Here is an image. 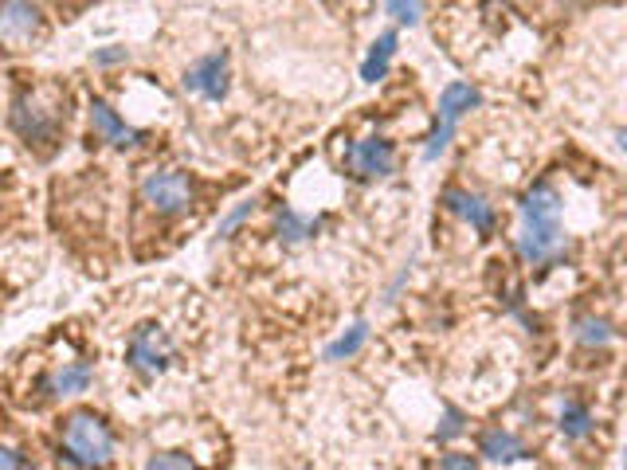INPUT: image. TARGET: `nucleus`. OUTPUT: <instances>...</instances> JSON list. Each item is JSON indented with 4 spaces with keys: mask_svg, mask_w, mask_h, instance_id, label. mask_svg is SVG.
<instances>
[{
    "mask_svg": "<svg viewBox=\"0 0 627 470\" xmlns=\"http://www.w3.org/2000/svg\"><path fill=\"white\" fill-rule=\"evenodd\" d=\"M60 450L71 467L79 470H102L114 459V431L102 416L95 411H75L63 420L60 431Z\"/></svg>",
    "mask_w": 627,
    "mask_h": 470,
    "instance_id": "nucleus-1",
    "label": "nucleus"
},
{
    "mask_svg": "<svg viewBox=\"0 0 627 470\" xmlns=\"http://www.w3.org/2000/svg\"><path fill=\"white\" fill-rule=\"evenodd\" d=\"M141 204H150L158 216H185L197 204V185L180 169H150L138 185Z\"/></svg>",
    "mask_w": 627,
    "mask_h": 470,
    "instance_id": "nucleus-2",
    "label": "nucleus"
},
{
    "mask_svg": "<svg viewBox=\"0 0 627 470\" xmlns=\"http://www.w3.org/2000/svg\"><path fill=\"white\" fill-rule=\"evenodd\" d=\"M173 353H177V345H173L170 330L158 321H141L138 330H130V338H126V365L138 377H161L173 365Z\"/></svg>",
    "mask_w": 627,
    "mask_h": 470,
    "instance_id": "nucleus-3",
    "label": "nucleus"
},
{
    "mask_svg": "<svg viewBox=\"0 0 627 470\" xmlns=\"http://www.w3.org/2000/svg\"><path fill=\"white\" fill-rule=\"evenodd\" d=\"M12 130L21 134L28 145H36V150H51L55 145V138H60L63 130V111H55V106H43L36 94H28V90H21L16 99H12Z\"/></svg>",
    "mask_w": 627,
    "mask_h": 470,
    "instance_id": "nucleus-4",
    "label": "nucleus"
},
{
    "mask_svg": "<svg viewBox=\"0 0 627 470\" xmlns=\"http://www.w3.org/2000/svg\"><path fill=\"white\" fill-rule=\"evenodd\" d=\"M341 169L353 180H385L397 169V145L389 138H358L346 141V153H341Z\"/></svg>",
    "mask_w": 627,
    "mask_h": 470,
    "instance_id": "nucleus-5",
    "label": "nucleus"
},
{
    "mask_svg": "<svg viewBox=\"0 0 627 470\" xmlns=\"http://www.w3.org/2000/svg\"><path fill=\"white\" fill-rule=\"evenodd\" d=\"M43 12L36 0H0V43L24 51L43 40Z\"/></svg>",
    "mask_w": 627,
    "mask_h": 470,
    "instance_id": "nucleus-6",
    "label": "nucleus"
},
{
    "mask_svg": "<svg viewBox=\"0 0 627 470\" xmlns=\"http://www.w3.org/2000/svg\"><path fill=\"white\" fill-rule=\"evenodd\" d=\"M514 247L526 267H553L568 255V236L561 224H522Z\"/></svg>",
    "mask_w": 627,
    "mask_h": 470,
    "instance_id": "nucleus-7",
    "label": "nucleus"
},
{
    "mask_svg": "<svg viewBox=\"0 0 627 470\" xmlns=\"http://www.w3.org/2000/svg\"><path fill=\"white\" fill-rule=\"evenodd\" d=\"M231 87V60L228 51H209L200 55L189 71H185V90L189 94H200L204 102H224Z\"/></svg>",
    "mask_w": 627,
    "mask_h": 470,
    "instance_id": "nucleus-8",
    "label": "nucleus"
},
{
    "mask_svg": "<svg viewBox=\"0 0 627 470\" xmlns=\"http://www.w3.org/2000/svg\"><path fill=\"white\" fill-rule=\"evenodd\" d=\"M443 208H448L451 216H459L463 224H471V228H475L482 240L498 231V208L487 201V196H478V192L448 189V192H443Z\"/></svg>",
    "mask_w": 627,
    "mask_h": 470,
    "instance_id": "nucleus-9",
    "label": "nucleus"
},
{
    "mask_svg": "<svg viewBox=\"0 0 627 470\" xmlns=\"http://www.w3.org/2000/svg\"><path fill=\"white\" fill-rule=\"evenodd\" d=\"M90 130H95L99 141H106L110 150H138L141 141H146V134L126 126V122L118 118V111L102 99L90 102Z\"/></svg>",
    "mask_w": 627,
    "mask_h": 470,
    "instance_id": "nucleus-10",
    "label": "nucleus"
},
{
    "mask_svg": "<svg viewBox=\"0 0 627 470\" xmlns=\"http://www.w3.org/2000/svg\"><path fill=\"white\" fill-rule=\"evenodd\" d=\"M95 381V369H90L87 360H67L60 369H51L48 377L40 381V392L51 396V401H63V396H79V392L90 389Z\"/></svg>",
    "mask_w": 627,
    "mask_h": 470,
    "instance_id": "nucleus-11",
    "label": "nucleus"
},
{
    "mask_svg": "<svg viewBox=\"0 0 627 470\" xmlns=\"http://www.w3.org/2000/svg\"><path fill=\"white\" fill-rule=\"evenodd\" d=\"M478 455L487 462H498V467H510V462L529 459V447L510 428H487L478 435Z\"/></svg>",
    "mask_w": 627,
    "mask_h": 470,
    "instance_id": "nucleus-12",
    "label": "nucleus"
},
{
    "mask_svg": "<svg viewBox=\"0 0 627 470\" xmlns=\"http://www.w3.org/2000/svg\"><path fill=\"white\" fill-rule=\"evenodd\" d=\"M478 106H482V90L471 87V82H448L443 94H439V122L459 126V118H467Z\"/></svg>",
    "mask_w": 627,
    "mask_h": 470,
    "instance_id": "nucleus-13",
    "label": "nucleus"
},
{
    "mask_svg": "<svg viewBox=\"0 0 627 470\" xmlns=\"http://www.w3.org/2000/svg\"><path fill=\"white\" fill-rule=\"evenodd\" d=\"M275 228H279V240L287 243V247H299V243H310L318 236L322 216H302V212L279 204V208H275Z\"/></svg>",
    "mask_w": 627,
    "mask_h": 470,
    "instance_id": "nucleus-14",
    "label": "nucleus"
},
{
    "mask_svg": "<svg viewBox=\"0 0 627 470\" xmlns=\"http://www.w3.org/2000/svg\"><path fill=\"white\" fill-rule=\"evenodd\" d=\"M557 428H561L565 440L580 443V440H588V435L597 431V416H592V408H588L585 401L568 396V401L561 404V411H557Z\"/></svg>",
    "mask_w": 627,
    "mask_h": 470,
    "instance_id": "nucleus-15",
    "label": "nucleus"
},
{
    "mask_svg": "<svg viewBox=\"0 0 627 470\" xmlns=\"http://www.w3.org/2000/svg\"><path fill=\"white\" fill-rule=\"evenodd\" d=\"M397 43H400V31L397 28L380 31L377 40H373V48H368L365 63H361V79H365V82H380V79H385V75H389L392 55H397Z\"/></svg>",
    "mask_w": 627,
    "mask_h": 470,
    "instance_id": "nucleus-16",
    "label": "nucleus"
},
{
    "mask_svg": "<svg viewBox=\"0 0 627 470\" xmlns=\"http://www.w3.org/2000/svg\"><path fill=\"white\" fill-rule=\"evenodd\" d=\"M573 338H577V345H585V350H604V345H612L616 330H612V321L607 318L585 314V318L573 321Z\"/></svg>",
    "mask_w": 627,
    "mask_h": 470,
    "instance_id": "nucleus-17",
    "label": "nucleus"
},
{
    "mask_svg": "<svg viewBox=\"0 0 627 470\" xmlns=\"http://www.w3.org/2000/svg\"><path fill=\"white\" fill-rule=\"evenodd\" d=\"M365 341H368V326H365V321H358L353 330L341 333V338L334 341V345H329V350H326V360H346V357H353V353H358L361 345H365Z\"/></svg>",
    "mask_w": 627,
    "mask_h": 470,
    "instance_id": "nucleus-18",
    "label": "nucleus"
},
{
    "mask_svg": "<svg viewBox=\"0 0 627 470\" xmlns=\"http://www.w3.org/2000/svg\"><path fill=\"white\" fill-rule=\"evenodd\" d=\"M463 431H467V411L455 408V404H448V408H443V420H439L436 443H451V440H459Z\"/></svg>",
    "mask_w": 627,
    "mask_h": 470,
    "instance_id": "nucleus-19",
    "label": "nucleus"
},
{
    "mask_svg": "<svg viewBox=\"0 0 627 470\" xmlns=\"http://www.w3.org/2000/svg\"><path fill=\"white\" fill-rule=\"evenodd\" d=\"M146 470H197V462L185 450H158V455H150Z\"/></svg>",
    "mask_w": 627,
    "mask_h": 470,
    "instance_id": "nucleus-20",
    "label": "nucleus"
},
{
    "mask_svg": "<svg viewBox=\"0 0 627 470\" xmlns=\"http://www.w3.org/2000/svg\"><path fill=\"white\" fill-rule=\"evenodd\" d=\"M251 212H255V196H248V201H239V204H236V208H231V212H228V216H224V220H220V228H216V236H220V240H228L231 231H236V228H239V224L248 220Z\"/></svg>",
    "mask_w": 627,
    "mask_h": 470,
    "instance_id": "nucleus-21",
    "label": "nucleus"
},
{
    "mask_svg": "<svg viewBox=\"0 0 627 470\" xmlns=\"http://www.w3.org/2000/svg\"><path fill=\"white\" fill-rule=\"evenodd\" d=\"M451 138H455V126H448V122H436V130H431L428 145H424V161H436L439 153L451 145Z\"/></svg>",
    "mask_w": 627,
    "mask_h": 470,
    "instance_id": "nucleus-22",
    "label": "nucleus"
},
{
    "mask_svg": "<svg viewBox=\"0 0 627 470\" xmlns=\"http://www.w3.org/2000/svg\"><path fill=\"white\" fill-rule=\"evenodd\" d=\"M385 12H389L397 24H419V0H385Z\"/></svg>",
    "mask_w": 627,
    "mask_h": 470,
    "instance_id": "nucleus-23",
    "label": "nucleus"
},
{
    "mask_svg": "<svg viewBox=\"0 0 627 470\" xmlns=\"http://www.w3.org/2000/svg\"><path fill=\"white\" fill-rule=\"evenodd\" d=\"M0 470H28V459H24V450L9 447V443H0Z\"/></svg>",
    "mask_w": 627,
    "mask_h": 470,
    "instance_id": "nucleus-24",
    "label": "nucleus"
},
{
    "mask_svg": "<svg viewBox=\"0 0 627 470\" xmlns=\"http://www.w3.org/2000/svg\"><path fill=\"white\" fill-rule=\"evenodd\" d=\"M90 60L99 63V67H114V63H126V60H130V51H126V48H99L95 55H90Z\"/></svg>",
    "mask_w": 627,
    "mask_h": 470,
    "instance_id": "nucleus-25",
    "label": "nucleus"
},
{
    "mask_svg": "<svg viewBox=\"0 0 627 470\" xmlns=\"http://www.w3.org/2000/svg\"><path fill=\"white\" fill-rule=\"evenodd\" d=\"M439 470H478V459L475 455H443Z\"/></svg>",
    "mask_w": 627,
    "mask_h": 470,
    "instance_id": "nucleus-26",
    "label": "nucleus"
},
{
    "mask_svg": "<svg viewBox=\"0 0 627 470\" xmlns=\"http://www.w3.org/2000/svg\"><path fill=\"white\" fill-rule=\"evenodd\" d=\"M616 138H619V145H624V150H627V130H619Z\"/></svg>",
    "mask_w": 627,
    "mask_h": 470,
    "instance_id": "nucleus-27",
    "label": "nucleus"
},
{
    "mask_svg": "<svg viewBox=\"0 0 627 470\" xmlns=\"http://www.w3.org/2000/svg\"><path fill=\"white\" fill-rule=\"evenodd\" d=\"M624 470H627V447H624Z\"/></svg>",
    "mask_w": 627,
    "mask_h": 470,
    "instance_id": "nucleus-28",
    "label": "nucleus"
},
{
    "mask_svg": "<svg viewBox=\"0 0 627 470\" xmlns=\"http://www.w3.org/2000/svg\"><path fill=\"white\" fill-rule=\"evenodd\" d=\"M79 4H87V0H79Z\"/></svg>",
    "mask_w": 627,
    "mask_h": 470,
    "instance_id": "nucleus-29",
    "label": "nucleus"
}]
</instances>
